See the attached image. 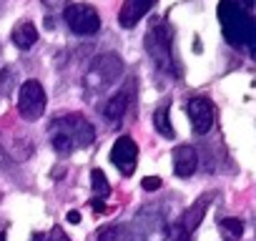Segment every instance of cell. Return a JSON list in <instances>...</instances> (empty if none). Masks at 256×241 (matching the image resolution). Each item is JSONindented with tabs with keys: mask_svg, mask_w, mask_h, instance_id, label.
Listing matches in <instances>:
<instances>
[{
	"mask_svg": "<svg viewBox=\"0 0 256 241\" xmlns=\"http://www.w3.org/2000/svg\"><path fill=\"white\" fill-rule=\"evenodd\" d=\"M63 18L70 28V33L76 36H83V38H90L100 30V16L93 6H86V3H70L66 6L63 10Z\"/></svg>",
	"mask_w": 256,
	"mask_h": 241,
	"instance_id": "3",
	"label": "cell"
},
{
	"mask_svg": "<svg viewBox=\"0 0 256 241\" xmlns=\"http://www.w3.org/2000/svg\"><path fill=\"white\" fill-rule=\"evenodd\" d=\"M154 126H156V131H158L164 138H174V136H176L171 120H168V106L156 108V113H154Z\"/></svg>",
	"mask_w": 256,
	"mask_h": 241,
	"instance_id": "14",
	"label": "cell"
},
{
	"mask_svg": "<svg viewBox=\"0 0 256 241\" xmlns=\"http://www.w3.org/2000/svg\"><path fill=\"white\" fill-rule=\"evenodd\" d=\"M144 46L148 50V56L156 60L158 68L164 70H174V30L166 20L156 18L151 23V28L146 30V38H144Z\"/></svg>",
	"mask_w": 256,
	"mask_h": 241,
	"instance_id": "2",
	"label": "cell"
},
{
	"mask_svg": "<svg viewBox=\"0 0 256 241\" xmlns=\"http://www.w3.org/2000/svg\"><path fill=\"white\" fill-rule=\"evenodd\" d=\"M161 184H164V181H161L158 176H146V178L141 181L144 191H158V188H161Z\"/></svg>",
	"mask_w": 256,
	"mask_h": 241,
	"instance_id": "17",
	"label": "cell"
},
{
	"mask_svg": "<svg viewBox=\"0 0 256 241\" xmlns=\"http://www.w3.org/2000/svg\"><path fill=\"white\" fill-rule=\"evenodd\" d=\"M50 131L63 134V136L73 144V148H88V146L93 144V138H96L93 126L88 124L83 116H78V113H70V116L56 118V124L50 126Z\"/></svg>",
	"mask_w": 256,
	"mask_h": 241,
	"instance_id": "4",
	"label": "cell"
},
{
	"mask_svg": "<svg viewBox=\"0 0 256 241\" xmlns=\"http://www.w3.org/2000/svg\"><path fill=\"white\" fill-rule=\"evenodd\" d=\"M186 113H188L191 126H194V131H196L198 136H204V134H208V131L214 128L216 108H214V103H211L208 98H204V96L188 98V103H186Z\"/></svg>",
	"mask_w": 256,
	"mask_h": 241,
	"instance_id": "6",
	"label": "cell"
},
{
	"mask_svg": "<svg viewBox=\"0 0 256 241\" xmlns=\"http://www.w3.org/2000/svg\"><path fill=\"white\" fill-rule=\"evenodd\" d=\"M123 73V60L120 56L116 53H103L98 58H93L86 78H83V86H86V96H93V93H100L106 90L108 86H113L118 80V76Z\"/></svg>",
	"mask_w": 256,
	"mask_h": 241,
	"instance_id": "1",
	"label": "cell"
},
{
	"mask_svg": "<svg viewBox=\"0 0 256 241\" xmlns=\"http://www.w3.org/2000/svg\"><path fill=\"white\" fill-rule=\"evenodd\" d=\"M98 241H141V238L128 226H106V228H100Z\"/></svg>",
	"mask_w": 256,
	"mask_h": 241,
	"instance_id": "13",
	"label": "cell"
},
{
	"mask_svg": "<svg viewBox=\"0 0 256 241\" xmlns=\"http://www.w3.org/2000/svg\"><path fill=\"white\" fill-rule=\"evenodd\" d=\"M154 6H156V0H123V8L118 13V23L123 28H134Z\"/></svg>",
	"mask_w": 256,
	"mask_h": 241,
	"instance_id": "9",
	"label": "cell"
},
{
	"mask_svg": "<svg viewBox=\"0 0 256 241\" xmlns=\"http://www.w3.org/2000/svg\"><path fill=\"white\" fill-rule=\"evenodd\" d=\"M46 241H68V236H66V231H63L60 226H53V228L46 234Z\"/></svg>",
	"mask_w": 256,
	"mask_h": 241,
	"instance_id": "18",
	"label": "cell"
},
{
	"mask_svg": "<svg viewBox=\"0 0 256 241\" xmlns=\"http://www.w3.org/2000/svg\"><path fill=\"white\" fill-rule=\"evenodd\" d=\"M136 158H138V146L131 136H120L113 148H110V161L113 166L123 174V176H131L136 171Z\"/></svg>",
	"mask_w": 256,
	"mask_h": 241,
	"instance_id": "7",
	"label": "cell"
},
{
	"mask_svg": "<svg viewBox=\"0 0 256 241\" xmlns=\"http://www.w3.org/2000/svg\"><path fill=\"white\" fill-rule=\"evenodd\" d=\"M90 188H93V196L96 198H108L110 196V186H108V178L100 168H93L90 171Z\"/></svg>",
	"mask_w": 256,
	"mask_h": 241,
	"instance_id": "15",
	"label": "cell"
},
{
	"mask_svg": "<svg viewBox=\"0 0 256 241\" xmlns=\"http://www.w3.org/2000/svg\"><path fill=\"white\" fill-rule=\"evenodd\" d=\"M90 206H93V211H103V208H106V206H103V198H93Z\"/></svg>",
	"mask_w": 256,
	"mask_h": 241,
	"instance_id": "21",
	"label": "cell"
},
{
	"mask_svg": "<svg viewBox=\"0 0 256 241\" xmlns=\"http://www.w3.org/2000/svg\"><path fill=\"white\" fill-rule=\"evenodd\" d=\"M68 221H70V224H76V226H78V224H80V221H83V218H80V214H78V211H68Z\"/></svg>",
	"mask_w": 256,
	"mask_h": 241,
	"instance_id": "20",
	"label": "cell"
},
{
	"mask_svg": "<svg viewBox=\"0 0 256 241\" xmlns=\"http://www.w3.org/2000/svg\"><path fill=\"white\" fill-rule=\"evenodd\" d=\"M208 204H211V194H206V196H201L196 204H191L188 208H186V214L181 216V221H178V226L191 236L196 228H198V224L204 221V214H206V208H208Z\"/></svg>",
	"mask_w": 256,
	"mask_h": 241,
	"instance_id": "11",
	"label": "cell"
},
{
	"mask_svg": "<svg viewBox=\"0 0 256 241\" xmlns=\"http://www.w3.org/2000/svg\"><path fill=\"white\" fill-rule=\"evenodd\" d=\"M10 76H13V68H3V73H0V86H3L6 93H10Z\"/></svg>",
	"mask_w": 256,
	"mask_h": 241,
	"instance_id": "19",
	"label": "cell"
},
{
	"mask_svg": "<svg viewBox=\"0 0 256 241\" xmlns=\"http://www.w3.org/2000/svg\"><path fill=\"white\" fill-rule=\"evenodd\" d=\"M33 241H46V234H36V236H33Z\"/></svg>",
	"mask_w": 256,
	"mask_h": 241,
	"instance_id": "22",
	"label": "cell"
},
{
	"mask_svg": "<svg viewBox=\"0 0 256 241\" xmlns=\"http://www.w3.org/2000/svg\"><path fill=\"white\" fill-rule=\"evenodd\" d=\"M18 113L26 120H38L46 113V90H43L40 80H36V78L23 80V86L18 90Z\"/></svg>",
	"mask_w": 256,
	"mask_h": 241,
	"instance_id": "5",
	"label": "cell"
},
{
	"mask_svg": "<svg viewBox=\"0 0 256 241\" xmlns=\"http://www.w3.org/2000/svg\"><path fill=\"white\" fill-rule=\"evenodd\" d=\"M0 241H6V234L3 231H0Z\"/></svg>",
	"mask_w": 256,
	"mask_h": 241,
	"instance_id": "23",
	"label": "cell"
},
{
	"mask_svg": "<svg viewBox=\"0 0 256 241\" xmlns=\"http://www.w3.org/2000/svg\"><path fill=\"white\" fill-rule=\"evenodd\" d=\"M13 43L18 50H30L38 43V28L30 20H23L13 28Z\"/></svg>",
	"mask_w": 256,
	"mask_h": 241,
	"instance_id": "12",
	"label": "cell"
},
{
	"mask_svg": "<svg viewBox=\"0 0 256 241\" xmlns=\"http://www.w3.org/2000/svg\"><path fill=\"white\" fill-rule=\"evenodd\" d=\"M221 226H224L234 238H238V236L244 234V221H241V218H234V216H231V218H224V221H221Z\"/></svg>",
	"mask_w": 256,
	"mask_h": 241,
	"instance_id": "16",
	"label": "cell"
},
{
	"mask_svg": "<svg viewBox=\"0 0 256 241\" xmlns=\"http://www.w3.org/2000/svg\"><path fill=\"white\" fill-rule=\"evenodd\" d=\"M198 168V154L194 146H176L174 148V174L181 178L194 176Z\"/></svg>",
	"mask_w": 256,
	"mask_h": 241,
	"instance_id": "10",
	"label": "cell"
},
{
	"mask_svg": "<svg viewBox=\"0 0 256 241\" xmlns=\"http://www.w3.org/2000/svg\"><path fill=\"white\" fill-rule=\"evenodd\" d=\"M134 96H136V78H128V83H126L116 96L108 98V103H106V108H103V116H106L108 120H120L123 113L128 110V106H131V98H134Z\"/></svg>",
	"mask_w": 256,
	"mask_h": 241,
	"instance_id": "8",
	"label": "cell"
}]
</instances>
